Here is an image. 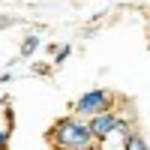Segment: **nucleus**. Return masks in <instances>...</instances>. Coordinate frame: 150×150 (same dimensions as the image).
Returning a JSON list of instances; mask_svg holds the SVG:
<instances>
[{"label": "nucleus", "mask_w": 150, "mask_h": 150, "mask_svg": "<svg viewBox=\"0 0 150 150\" xmlns=\"http://www.w3.org/2000/svg\"><path fill=\"white\" fill-rule=\"evenodd\" d=\"M48 141L54 150H93L96 147V135L90 129V120L81 114H72L57 120L48 129Z\"/></svg>", "instance_id": "1"}, {"label": "nucleus", "mask_w": 150, "mask_h": 150, "mask_svg": "<svg viewBox=\"0 0 150 150\" xmlns=\"http://www.w3.org/2000/svg\"><path fill=\"white\" fill-rule=\"evenodd\" d=\"M114 102H117V96L111 93V90H105V87H96V90H87L84 96H78V99H75L72 114H81V117H87V120H90L93 114H99V111L114 108Z\"/></svg>", "instance_id": "2"}, {"label": "nucleus", "mask_w": 150, "mask_h": 150, "mask_svg": "<svg viewBox=\"0 0 150 150\" xmlns=\"http://www.w3.org/2000/svg\"><path fill=\"white\" fill-rule=\"evenodd\" d=\"M117 120H120V111H117V108H108V111L93 114V117H90V129H93V135H96V141L105 138V135L117 126Z\"/></svg>", "instance_id": "3"}, {"label": "nucleus", "mask_w": 150, "mask_h": 150, "mask_svg": "<svg viewBox=\"0 0 150 150\" xmlns=\"http://www.w3.org/2000/svg\"><path fill=\"white\" fill-rule=\"evenodd\" d=\"M36 48H39V36L30 33L27 39L21 42V57H33V54H36Z\"/></svg>", "instance_id": "4"}, {"label": "nucleus", "mask_w": 150, "mask_h": 150, "mask_svg": "<svg viewBox=\"0 0 150 150\" xmlns=\"http://www.w3.org/2000/svg\"><path fill=\"white\" fill-rule=\"evenodd\" d=\"M69 54H72V45H60L57 51H54V66H60V63H63Z\"/></svg>", "instance_id": "5"}, {"label": "nucleus", "mask_w": 150, "mask_h": 150, "mask_svg": "<svg viewBox=\"0 0 150 150\" xmlns=\"http://www.w3.org/2000/svg\"><path fill=\"white\" fill-rule=\"evenodd\" d=\"M126 150H147V141L141 138V135H138V132H135V135H132V138H129V144H126Z\"/></svg>", "instance_id": "6"}, {"label": "nucleus", "mask_w": 150, "mask_h": 150, "mask_svg": "<svg viewBox=\"0 0 150 150\" xmlns=\"http://www.w3.org/2000/svg\"><path fill=\"white\" fill-rule=\"evenodd\" d=\"M9 129H0V150H6V144H9Z\"/></svg>", "instance_id": "7"}, {"label": "nucleus", "mask_w": 150, "mask_h": 150, "mask_svg": "<svg viewBox=\"0 0 150 150\" xmlns=\"http://www.w3.org/2000/svg\"><path fill=\"white\" fill-rule=\"evenodd\" d=\"M12 24V18H6V15H0V27H9Z\"/></svg>", "instance_id": "8"}, {"label": "nucleus", "mask_w": 150, "mask_h": 150, "mask_svg": "<svg viewBox=\"0 0 150 150\" xmlns=\"http://www.w3.org/2000/svg\"><path fill=\"white\" fill-rule=\"evenodd\" d=\"M93 150H96V147H93Z\"/></svg>", "instance_id": "9"}]
</instances>
